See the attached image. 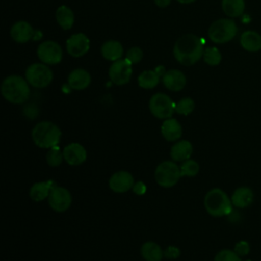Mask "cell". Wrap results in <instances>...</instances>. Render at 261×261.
I'll use <instances>...</instances> for the list:
<instances>
[{
	"instance_id": "cell-1",
	"label": "cell",
	"mask_w": 261,
	"mask_h": 261,
	"mask_svg": "<svg viewBox=\"0 0 261 261\" xmlns=\"http://www.w3.org/2000/svg\"><path fill=\"white\" fill-rule=\"evenodd\" d=\"M204 49L202 40L193 34L181 36L174 44L173 55L182 65L190 66L203 57Z\"/></svg>"
},
{
	"instance_id": "cell-2",
	"label": "cell",
	"mask_w": 261,
	"mask_h": 261,
	"mask_svg": "<svg viewBox=\"0 0 261 261\" xmlns=\"http://www.w3.org/2000/svg\"><path fill=\"white\" fill-rule=\"evenodd\" d=\"M1 93L4 99L8 102L22 104L30 98L31 90L27 80L20 75L12 74L2 82Z\"/></svg>"
},
{
	"instance_id": "cell-3",
	"label": "cell",
	"mask_w": 261,
	"mask_h": 261,
	"mask_svg": "<svg viewBox=\"0 0 261 261\" xmlns=\"http://www.w3.org/2000/svg\"><path fill=\"white\" fill-rule=\"evenodd\" d=\"M34 143L44 149H50L57 146L61 138L60 128L51 121H41L37 123L32 130Z\"/></svg>"
},
{
	"instance_id": "cell-4",
	"label": "cell",
	"mask_w": 261,
	"mask_h": 261,
	"mask_svg": "<svg viewBox=\"0 0 261 261\" xmlns=\"http://www.w3.org/2000/svg\"><path fill=\"white\" fill-rule=\"evenodd\" d=\"M204 206L206 211L214 217L225 216L232 211L231 200L222 190L217 188L210 190L205 195Z\"/></svg>"
},
{
	"instance_id": "cell-5",
	"label": "cell",
	"mask_w": 261,
	"mask_h": 261,
	"mask_svg": "<svg viewBox=\"0 0 261 261\" xmlns=\"http://www.w3.org/2000/svg\"><path fill=\"white\" fill-rule=\"evenodd\" d=\"M238 33L236 22L230 18H220L212 22L208 30L209 39L217 44L227 43L232 40Z\"/></svg>"
},
{
	"instance_id": "cell-6",
	"label": "cell",
	"mask_w": 261,
	"mask_h": 261,
	"mask_svg": "<svg viewBox=\"0 0 261 261\" xmlns=\"http://www.w3.org/2000/svg\"><path fill=\"white\" fill-rule=\"evenodd\" d=\"M155 180L163 188L173 187L181 177L180 167L172 161H163L155 169Z\"/></svg>"
},
{
	"instance_id": "cell-7",
	"label": "cell",
	"mask_w": 261,
	"mask_h": 261,
	"mask_svg": "<svg viewBox=\"0 0 261 261\" xmlns=\"http://www.w3.org/2000/svg\"><path fill=\"white\" fill-rule=\"evenodd\" d=\"M25 80L35 88H45L51 84L53 73L47 64L34 63L27 68Z\"/></svg>"
},
{
	"instance_id": "cell-8",
	"label": "cell",
	"mask_w": 261,
	"mask_h": 261,
	"mask_svg": "<svg viewBox=\"0 0 261 261\" xmlns=\"http://www.w3.org/2000/svg\"><path fill=\"white\" fill-rule=\"evenodd\" d=\"M149 109L155 117L167 119L170 118L175 111V104L166 94L156 93L149 101Z\"/></svg>"
},
{
	"instance_id": "cell-9",
	"label": "cell",
	"mask_w": 261,
	"mask_h": 261,
	"mask_svg": "<svg viewBox=\"0 0 261 261\" xmlns=\"http://www.w3.org/2000/svg\"><path fill=\"white\" fill-rule=\"evenodd\" d=\"M132 64L133 63L126 58L113 61L108 71L111 82L117 86H122L127 84L133 73Z\"/></svg>"
},
{
	"instance_id": "cell-10",
	"label": "cell",
	"mask_w": 261,
	"mask_h": 261,
	"mask_svg": "<svg viewBox=\"0 0 261 261\" xmlns=\"http://www.w3.org/2000/svg\"><path fill=\"white\" fill-rule=\"evenodd\" d=\"M39 59L48 65L57 64L62 59V49L54 41L42 42L37 50Z\"/></svg>"
},
{
	"instance_id": "cell-11",
	"label": "cell",
	"mask_w": 261,
	"mask_h": 261,
	"mask_svg": "<svg viewBox=\"0 0 261 261\" xmlns=\"http://www.w3.org/2000/svg\"><path fill=\"white\" fill-rule=\"evenodd\" d=\"M71 200V195L68 190L57 186L51 190L48 196V203L56 212H63L67 210L70 207Z\"/></svg>"
},
{
	"instance_id": "cell-12",
	"label": "cell",
	"mask_w": 261,
	"mask_h": 261,
	"mask_svg": "<svg viewBox=\"0 0 261 261\" xmlns=\"http://www.w3.org/2000/svg\"><path fill=\"white\" fill-rule=\"evenodd\" d=\"M90 49V40L83 34L77 33L70 36L66 41V50L72 57H82Z\"/></svg>"
},
{
	"instance_id": "cell-13",
	"label": "cell",
	"mask_w": 261,
	"mask_h": 261,
	"mask_svg": "<svg viewBox=\"0 0 261 261\" xmlns=\"http://www.w3.org/2000/svg\"><path fill=\"white\" fill-rule=\"evenodd\" d=\"M109 188L115 193H125L133 189L134 177L127 171H118L113 173L109 178Z\"/></svg>"
},
{
	"instance_id": "cell-14",
	"label": "cell",
	"mask_w": 261,
	"mask_h": 261,
	"mask_svg": "<svg viewBox=\"0 0 261 261\" xmlns=\"http://www.w3.org/2000/svg\"><path fill=\"white\" fill-rule=\"evenodd\" d=\"M64 160L69 165H80L87 159L86 149L79 143H70L63 149Z\"/></svg>"
},
{
	"instance_id": "cell-15",
	"label": "cell",
	"mask_w": 261,
	"mask_h": 261,
	"mask_svg": "<svg viewBox=\"0 0 261 261\" xmlns=\"http://www.w3.org/2000/svg\"><path fill=\"white\" fill-rule=\"evenodd\" d=\"M162 83L164 87L170 91L177 92L185 88L187 79L186 75L177 69L167 70L162 76Z\"/></svg>"
},
{
	"instance_id": "cell-16",
	"label": "cell",
	"mask_w": 261,
	"mask_h": 261,
	"mask_svg": "<svg viewBox=\"0 0 261 261\" xmlns=\"http://www.w3.org/2000/svg\"><path fill=\"white\" fill-rule=\"evenodd\" d=\"M34 34L35 33L32 25L24 20L15 22L10 29V36L17 43L29 42L33 38Z\"/></svg>"
},
{
	"instance_id": "cell-17",
	"label": "cell",
	"mask_w": 261,
	"mask_h": 261,
	"mask_svg": "<svg viewBox=\"0 0 261 261\" xmlns=\"http://www.w3.org/2000/svg\"><path fill=\"white\" fill-rule=\"evenodd\" d=\"M67 83L68 86L73 90H84L91 84V75L87 70L83 68H76L69 73Z\"/></svg>"
},
{
	"instance_id": "cell-18",
	"label": "cell",
	"mask_w": 261,
	"mask_h": 261,
	"mask_svg": "<svg viewBox=\"0 0 261 261\" xmlns=\"http://www.w3.org/2000/svg\"><path fill=\"white\" fill-rule=\"evenodd\" d=\"M161 134L166 141H176L182 134L181 125L175 118H167L161 124Z\"/></svg>"
},
{
	"instance_id": "cell-19",
	"label": "cell",
	"mask_w": 261,
	"mask_h": 261,
	"mask_svg": "<svg viewBox=\"0 0 261 261\" xmlns=\"http://www.w3.org/2000/svg\"><path fill=\"white\" fill-rule=\"evenodd\" d=\"M230 200L234 207L247 208L253 203L254 193L248 187H240L233 192Z\"/></svg>"
},
{
	"instance_id": "cell-20",
	"label": "cell",
	"mask_w": 261,
	"mask_h": 261,
	"mask_svg": "<svg viewBox=\"0 0 261 261\" xmlns=\"http://www.w3.org/2000/svg\"><path fill=\"white\" fill-rule=\"evenodd\" d=\"M193 153V146L189 141L181 140L174 143L170 148V156L175 161H186Z\"/></svg>"
},
{
	"instance_id": "cell-21",
	"label": "cell",
	"mask_w": 261,
	"mask_h": 261,
	"mask_svg": "<svg viewBox=\"0 0 261 261\" xmlns=\"http://www.w3.org/2000/svg\"><path fill=\"white\" fill-rule=\"evenodd\" d=\"M241 46L249 52L261 50V35L254 31H246L241 35Z\"/></svg>"
},
{
	"instance_id": "cell-22",
	"label": "cell",
	"mask_w": 261,
	"mask_h": 261,
	"mask_svg": "<svg viewBox=\"0 0 261 261\" xmlns=\"http://www.w3.org/2000/svg\"><path fill=\"white\" fill-rule=\"evenodd\" d=\"M101 54L105 59L110 61H116L118 59H121L123 54L122 45L118 41H107L101 47Z\"/></svg>"
},
{
	"instance_id": "cell-23",
	"label": "cell",
	"mask_w": 261,
	"mask_h": 261,
	"mask_svg": "<svg viewBox=\"0 0 261 261\" xmlns=\"http://www.w3.org/2000/svg\"><path fill=\"white\" fill-rule=\"evenodd\" d=\"M56 187L55 184L52 180L48 181H41V182H36L32 186L30 190V197L36 201L40 202L46 198H48L51 190Z\"/></svg>"
},
{
	"instance_id": "cell-24",
	"label": "cell",
	"mask_w": 261,
	"mask_h": 261,
	"mask_svg": "<svg viewBox=\"0 0 261 261\" xmlns=\"http://www.w3.org/2000/svg\"><path fill=\"white\" fill-rule=\"evenodd\" d=\"M141 254L146 261H161L164 256L162 249L154 242H147L141 248Z\"/></svg>"
},
{
	"instance_id": "cell-25",
	"label": "cell",
	"mask_w": 261,
	"mask_h": 261,
	"mask_svg": "<svg viewBox=\"0 0 261 261\" xmlns=\"http://www.w3.org/2000/svg\"><path fill=\"white\" fill-rule=\"evenodd\" d=\"M56 20L63 30H69L74 22L73 11L66 5H61L56 10Z\"/></svg>"
},
{
	"instance_id": "cell-26",
	"label": "cell",
	"mask_w": 261,
	"mask_h": 261,
	"mask_svg": "<svg viewBox=\"0 0 261 261\" xmlns=\"http://www.w3.org/2000/svg\"><path fill=\"white\" fill-rule=\"evenodd\" d=\"M221 7L223 12L230 17H238L245 10L244 0H222Z\"/></svg>"
},
{
	"instance_id": "cell-27",
	"label": "cell",
	"mask_w": 261,
	"mask_h": 261,
	"mask_svg": "<svg viewBox=\"0 0 261 261\" xmlns=\"http://www.w3.org/2000/svg\"><path fill=\"white\" fill-rule=\"evenodd\" d=\"M160 80L159 73L154 70H145L138 77V84L143 89H153L155 88Z\"/></svg>"
},
{
	"instance_id": "cell-28",
	"label": "cell",
	"mask_w": 261,
	"mask_h": 261,
	"mask_svg": "<svg viewBox=\"0 0 261 261\" xmlns=\"http://www.w3.org/2000/svg\"><path fill=\"white\" fill-rule=\"evenodd\" d=\"M203 58L207 64L215 66L218 65L221 61V53L216 47H208L204 50Z\"/></svg>"
},
{
	"instance_id": "cell-29",
	"label": "cell",
	"mask_w": 261,
	"mask_h": 261,
	"mask_svg": "<svg viewBox=\"0 0 261 261\" xmlns=\"http://www.w3.org/2000/svg\"><path fill=\"white\" fill-rule=\"evenodd\" d=\"M63 159H64V157H63V152H61L60 149H59L57 146L50 148V150L47 152L46 161H47V163H48L50 166L55 167V166L60 165Z\"/></svg>"
},
{
	"instance_id": "cell-30",
	"label": "cell",
	"mask_w": 261,
	"mask_h": 261,
	"mask_svg": "<svg viewBox=\"0 0 261 261\" xmlns=\"http://www.w3.org/2000/svg\"><path fill=\"white\" fill-rule=\"evenodd\" d=\"M194 108H195V102L193 99L189 97L182 98L175 104V111L181 115H189L190 113L193 112Z\"/></svg>"
},
{
	"instance_id": "cell-31",
	"label": "cell",
	"mask_w": 261,
	"mask_h": 261,
	"mask_svg": "<svg viewBox=\"0 0 261 261\" xmlns=\"http://www.w3.org/2000/svg\"><path fill=\"white\" fill-rule=\"evenodd\" d=\"M199 164L195 160L188 159L180 165L181 176H195L199 172Z\"/></svg>"
},
{
	"instance_id": "cell-32",
	"label": "cell",
	"mask_w": 261,
	"mask_h": 261,
	"mask_svg": "<svg viewBox=\"0 0 261 261\" xmlns=\"http://www.w3.org/2000/svg\"><path fill=\"white\" fill-rule=\"evenodd\" d=\"M214 261H241V258L234 251L224 249L216 254Z\"/></svg>"
},
{
	"instance_id": "cell-33",
	"label": "cell",
	"mask_w": 261,
	"mask_h": 261,
	"mask_svg": "<svg viewBox=\"0 0 261 261\" xmlns=\"http://www.w3.org/2000/svg\"><path fill=\"white\" fill-rule=\"evenodd\" d=\"M125 58L128 59L132 63H138L143 59V51L139 47H133L128 49Z\"/></svg>"
},
{
	"instance_id": "cell-34",
	"label": "cell",
	"mask_w": 261,
	"mask_h": 261,
	"mask_svg": "<svg viewBox=\"0 0 261 261\" xmlns=\"http://www.w3.org/2000/svg\"><path fill=\"white\" fill-rule=\"evenodd\" d=\"M240 257L242 256H246L249 254L250 252V245L248 242L246 241H240L236 244L234 246V250H233Z\"/></svg>"
},
{
	"instance_id": "cell-35",
	"label": "cell",
	"mask_w": 261,
	"mask_h": 261,
	"mask_svg": "<svg viewBox=\"0 0 261 261\" xmlns=\"http://www.w3.org/2000/svg\"><path fill=\"white\" fill-rule=\"evenodd\" d=\"M163 252H164V257L168 258V259H175V258L179 257V255H180L179 249L174 246L167 247Z\"/></svg>"
},
{
	"instance_id": "cell-36",
	"label": "cell",
	"mask_w": 261,
	"mask_h": 261,
	"mask_svg": "<svg viewBox=\"0 0 261 261\" xmlns=\"http://www.w3.org/2000/svg\"><path fill=\"white\" fill-rule=\"evenodd\" d=\"M146 190H147V187L143 181H137L133 186V192L139 196L144 195L146 193Z\"/></svg>"
},
{
	"instance_id": "cell-37",
	"label": "cell",
	"mask_w": 261,
	"mask_h": 261,
	"mask_svg": "<svg viewBox=\"0 0 261 261\" xmlns=\"http://www.w3.org/2000/svg\"><path fill=\"white\" fill-rule=\"evenodd\" d=\"M155 4L158 6V7H161V8H164L166 6H168L171 2V0H154Z\"/></svg>"
},
{
	"instance_id": "cell-38",
	"label": "cell",
	"mask_w": 261,
	"mask_h": 261,
	"mask_svg": "<svg viewBox=\"0 0 261 261\" xmlns=\"http://www.w3.org/2000/svg\"><path fill=\"white\" fill-rule=\"evenodd\" d=\"M176 1H178L179 3L188 4V3H192V2H194V1H196V0H176Z\"/></svg>"
},
{
	"instance_id": "cell-39",
	"label": "cell",
	"mask_w": 261,
	"mask_h": 261,
	"mask_svg": "<svg viewBox=\"0 0 261 261\" xmlns=\"http://www.w3.org/2000/svg\"><path fill=\"white\" fill-rule=\"evenodd\" d=\"M246 261H251V260H246Z\"/></svg>"
}]
</instances>
